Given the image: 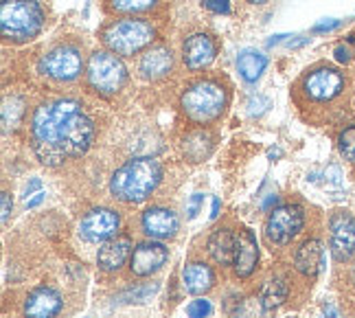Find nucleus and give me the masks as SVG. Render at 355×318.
<instances>
[{
    "instance_id": "f257e3e1",
    "label": "nucleus",
    "mask_w": 355,
    "mask_h": 318,
    "mask_svg": "<svg viewBox=\"0 0 355 318\" xmlns=\"http://www.w3.org/2000/svg\"><path fill=\"white\" fill-rule=\"evenodd\" d=\"M31 138L40 162L58 167L68 158L86 154L94 138V123L77 101L53 99L35 108Z\"/></svg>"
},
{
    "instance_id": "f03ea898",
    "label": "nucleus",
    "mask_w": 355,
    "mask_h": 318,
    "mask_svg": "<svg viewBox=\"0 0 355 318\" xmlns=\"http://www.w3.org/2000/svg\"><path fill=\"white\" fill-rule=\"evenodd\" d=\"M160 181L162 167L158 165V160L149 156L132 158L114 171L110 181V193L121 202L136 204L152 196Z\"/></svg>"
},
{
    "instance_id": "7ed1b4c3",
    "label": "nucleus",
    "mask_w": 355,
    "mask_h": 318,
    "mask_svg": "<svg viewBox=\"0 0 355 318\" xmlns=\"http://www.w3.org/2000/svg\"><path fill=\"white\" fill-rule=\"evenodd\" d=\"M44 26V13L35 0H3L0 31L11 42H29Z\"/></svg>"
},
{
    "instance_id": "20e7f679",
    "label": "nucleus",
    "mask_w": 355,
    "mask_h": 318,
    "mask_svg": "<svg viewBox=\"0 0 355 318\" xmlns=\"http://www.w3.org/2000/svg\"><path fill=\"white\" fill-rule=\"evenodd\" d=\"M154 37H156V29L152 26V22L141 18H123L107 24L101 31L103 44L112 53L123 55V58L141 53L154 42Z\"/></svg>"
},
{
    "instance_id": "39448f33",
    "label": "nucleus",
    "mask_w": 355,
    "mask_h": 318,
    "mask_svg": "<svg viewBox=\"0 0 355 318\" xmlns=\"http://www.w3.org/2000/svg\"><path fill=\"white\" fill-rule=\"evenodd\" d=\"M180 106L184 115L196 123H211L220 119L226 108V90L215 81H198L184 90Z\"/></svg>"
},
{
    "instance_id": "423d86ee",
    "label": "nucleus",
    "mask_w": 355,
    "mask_h": 318,
    "mask_svg": "<svg viewBox=\"0 0 355 318\" xmlns=\"http://www.w3.org/2000/svg\"><path fill=\"white\" fill-rule=\"evenodd\" d=\"M128 81V68L112 51H94L88 62V84L99 94L112 97Z\"/></svg>"
},
{
    "instance_id": "0eeeda50",
    "label": "nucleus",
    "mask_w": 355,
    "mask_h": 318,
    "mask_svg": "<svg viewBox=\"0 0 355 318\" xmlns=\"http://www.w3.org/2000/svg\"><path fill=\"white\" fill-rule=\"evenodd\" d=\"M303 224H305L303 209L298 204H283L279 209L270 211L266 222V237L272 244L285 246L303 231Z\"/></svg>"
},
{
    "instance_id": "6e6552de",
    "label": "nucleus",
    "mask_w": 355,
    "mask_h": 318,
    "mask_svg": "<svg viewBox=\"0 0 355 318\" xmlns=\"http://www.w3.org/2000/svg\"><path fill=\"white\" fill-rule=\"evenodd\" d=\"M81 68H84L81 53L77 47H71V44H60L55 49H51L44 58L40 60V71L55 81L77 79Z\"/></svg>"
},
{
    "instance_id": "1a4fd4ad",
    "label": "nucleus",
    "mask_w": 355,
    "mask_h": 318,
    "mask_svg": "<svg viewBox=\"0 0 355 318\" xmlns=\"http://www.w3.org/2000/svg\"><path fill=\"white\" fill-rule=\"evenodd\" d=\"M303 90L311 101L327 103L345 90V77L331 66H320L303 79Z\"/></svg>"
},
{
    "instance_id": "9d476101",
    "label": "nucleus",
    "mask_w": 355,
    "mask_h": 318,
    "mask_svg": "<svg viewBox=\"0 0 355 318\" xmlns=\"http://www.w3.org/2000/svg\"><path fill=\"white\" fill-rule=\"evenodd\" d=\"M329 246L338 264L355 255V217L349 211H336L329 219Z\"/></svg>"
},
{
    "instance_id": "9b49d317",
    "label": "nucleus",
    "mask_w": 355,
    "mask_h": 318,
    "mask_svg": "<svg viewBox=\"0 0 355 318\" xmlns=\"http://www.w3.org/2000/svg\"><path fill=\"white\" fill-rule=\"evenodd\" d=\"M121 228V217L112 209H92L88 211L79 222V235L86 242L92 244H103L119 235Z\"/></svg>"
},
{
    "instance_id": "f8f14e48",
    "label": "nucleus",
    "mask_w": 355,
    "mask_h": 318,
    "mask_svg": "<svg viewBox=\"0 0 355 318\" xmlns=\"http://www.w3.org/2000/svg\"><path fill=\"white\" fill-rule=\"evenodd\" d=\"M169 251L160 242H145L134 248L130 257V270L136 276H149L167 264Z\"/></svg>"
},
{
    "instance_id": "ddd939ff",
    "label": "nucleus",
    "mask_w": 355,
    "mask_h": 318,
    "mask_svg": "<svg viewBox=\"0 0 355 318\" xmlns=\"http://www.w3.org/2000/svg\"><path fill=\"white\" fill-rule=\"evenodd\" d=\"M215 55H217V44L207 33H193L182 44V60L191 71H202V68L211 66Z\"/></svg>"
},
{
    "instance_id": "4468645a",
    "label": "nucleus",
    "mask_w": 355,
    "mask_h": 318,
    "mask_svg": "<svg viewBox=\"0 0 355 318\" xmlns=\"http://www.w3.org/2000/svg\"><path fill=\"white\" fill-rule=\"evenodd\" d=\"M62 294L53 287H35L24 301V318H55L62 312Z\"/></svg>"
},
{
    "instance_id": "2eb2a0df",
    "label": "nucleus",
    "mask_w": 355,
    "mask_h": 318,
    "mask_svg": "<svg viewBox=\"0 0 355 318\" xmlns=\"http://www.w3.org/2000/svg\"><path fill=\"white\" fill-rule=\"evenodd\" d=\"M143 231L154 240H169L178 233V215L171 209L152 206L143 213Z\"/></svg>"
},
{
    "instance_id": "dca6fc26",
    "label": "nucleus",
    "mask_w": 355,
    "mask_h": 318,
    "mask_svg": "<svg viewBox=\"0 0 355 318\" xmlns=\"http://www.w3.org/2000/svg\"><path fill=\"white\" fill-rule=\"evenodd\" d=\"M132 253H134L132 237H128V235H116V237L103 242V246L99 248V255H97L99 268L105 272H114L132 257Z\"/></svg>"
},
{
    "instance_id": "f3484780",
    "label": "nucleus",
    "mask_w": 355,
    "mask_h": 318,
    "mask_svg": "<svg viewBox=\"0 0 355 318\" xmlns=\"http://www.w3.org/2000/svg\"><path fill=\"white\" fill-rule=\"evenodd\" d=\"M173 68V55L167 47H154L149 49L143 58H141V64H139V73L149 79V81H156V79H162L171 73Z\"/></svg>"
},
{
    "instance_id": "a211bd4d",
    "label": "nucleus",
    "mask_w": 355,
    "mask_h": 318,
    "mask_svg": "<svg viewBox=\"0 0 355 318\" xmlns=\"http://www.w3.org/2000/svg\"><path fill=\"white\" fill-rule=\"evenodd\" d=\"M259 261V246L250 228H243L237 237V255H235V274L237 276H250Z\"/></svg>"
},
{
    "instance_id": "6ab92c4d",
    "label": "nucleus",
    "mask_w": 355,
    "mask_h": 318,
    "mask_svg": "<svg viewBox=\"0 0 355 318\" xmlns=\"http://www.w3.org/2000/svg\"><path fill=\"white\" fill-rule=\"evenodd\" d=\"M209 255L222 266H233L237 255V237L228 228H217L209 237Z\"/></svg>"
},
{
    "instance_id": "aec40b11",
    "label": "nucleus",
    "mask_w": 355,
    "mask_h": 318,
    "mask_svg": "<svg viewBox=\"0 0 355 318\" xmlns=\"http://www.w3.org/2000/svg\"><path fill=\"white\" fill-rule=\"evenodd\" d=\"M182 283L187 287V292L191 294H204L215 285V272L211 266L202 264V261H193V264H187L182 270Z\"/></svg>"
},
{
    "instance_id": "412c9836",
    "label": "nucleus",
    "mask_w": 355,
    "mask_h": 318,
    "mask_svg": "<svg viewBox=\"0 0 355 318\" xmlns=\"http://www.w3.org/2000/svg\"><path fill=\"white\" fill-rule=\"evenodd\" d=\"M296 270L305 276H313L318 272L320 264H322V244L318 240H307L300 244V248L296 251L294 257Z\"/></svg>"
},
{
    "instance_id": "4be33fe9",
    "label": "nucleus",
    "mask_w": 355,
    "mask_h": 318,
    "mask_svg": "<svg viewBox=\"0 0 355 318\" xmlns=\"http://www.w3.org/2000/svg\"><path fill=\"white\" fill-rule=\"evenodd\" d=\"M213 149V136L204 130L191 132L182 138V151L191 162H202Z\"/></svg>"
},
{
    "instance_id": "5701e85b",
    "label": "nucleus",
    "mask_w": 355,
    "mask_h": 318,
    "mask_svg": "<svg viewBox=\"0 0 355 318\" xmlns=\"http://www.w3.org/2000/svg\"><path fill=\"white\" fill-rule=\"evenodd\" d=\"M266 66H268L266 55L259 53V51H252V49L241 51L239 58H237V71L245 81H250V84L261 77V73L266 71Z\"/></svg>"
},
{
    "instance_id": "b1692460",
    "label": "nucleus",
    "mask_w": 355,
    "mask_h": 318,
    "mask_svg": "<svg viewBox=\"0 0 355 318\" xmlns=\"http://www.w3.org/2000/svg\"><path fill=\"white\" fill-rule=\"evenodd\" d=\"M261 301H263V306L270 310V312H275L281 303L288 299V283H285L283 279H279V276H275V279H270L263 290H261Z\"/></svg>"
},
{
    "instance_id": "393cba45",
    "label": "nucleus",
    "mask_w": 355,
    "mask_h": 318,
    "mask_svg": "<svg viewBox=\"0 0 355 318\" xmlns=\"http://www.w3.org/2000/svg\"><path fill=\"white\" fill-rule=\"evenodd\" d=\"M270 310L263 306L261 296H250L241 303H237L235 318H270Z\"/></svg>"
},
{
    "instance_id": "a878e982",
    "label": "nucleus",
    "mask_w": 355,
    "mask_h": 318,
    "mask_svg": "<svg viewBox=\"0 0 355 318\" xmlns=\"http://www.w3.org/2000/svg\"><path fill=\"white\" fill-rule=\"evenodd\" d=\"M20 117H22V101L16 99V97L5 99V103H3V126H5V132L16 128Z\"/></svg>"
},
{
    "instance_id": "bb28decb",
    "label": "nucleus",
    "mask_w": 355,
    "mask_h": 318,
    "mask_svg": "<svg viewBox=\"0 0 355 318\" xmlns=\"http://www.w3.org/2000/svg\"><path fill=\"white\" fill-rule=\"evenodd\" d=\"M158 0H110V7L119 13H141L156 7Z\"/></svg>"
},
{
    "instance_id": "cd10ccee",
    "label": "nucleus",
    "mask_w": 355,
    "mask_h": 318,
    "mask_svg": "<svg viewBox=\"0 0 355 318\" xmlns=\"http://www.w3.org/2000/svg\"><path fill=\"white\" fill-rule=\"evenodd\" d=\"M338 149L347 160L355 162V126H349L338 136Z\"/></svg>"
},
{
    "instance_id": "c85d7f7f",
    "label": "nucleus",
    "mask_w": 355,
    "mask_h": 318,
    "mask_svg": "<svg viewBox=\"0 0 355 318\" xmlns=\"http://www.w3.org/2000/svg\"><path fill=\"white\" fill-rule=\"evenodd\" d=\"M158 285H139L136 290H128V292H123L119 299L125 301V303H141V301H147V296L156 294Z\"/></svg>"
},
{
    "instance_id": "c756f323",
    "label": "nucleus",
    "mask_w": 355,
    "mask_h": 318,
    "mask_svg": "<svg viewBox=\"0 0 355 318\" xmlns=\"http://www.w3.org/2000/svg\"><path fill=\"white\" fill-rule=\"evenodd\" d=\"M187 314L189 318H209L213 314V306L207 299H196L187 306Z\"/></svg>"
},
{
    "instance_id": "7c9ffc66",
    "label": "nucleus",
    "mask_w": 355,
    "mask_h": 318,
    "mask_svg": "<svg viewBox=\"0 0 355 318\" xmlns=\"http://www.w3.org/2000/svg\"><path fill=\"white\" fill-rule=\"evenodd\" d=\"M204 7L213 13H230V3L228 0H204Z\"/></svg>"
},
{
    "instance_id": "2f4dec72",
    "label": "nucleus",
    "mask_w": 355,
    "mask_h": 318,
    "mask_svg": "<svg viewBox=\"0 0 355 318\" xmlns=\"http://www.w3.org/2000/svg\"><path fill=\"white\" fill-rule=\"evenodd\" d=\"M202 202H204V196H202V193H196V196L193 198H191V204H189V219H193L198 213H200V206H202Z\"/></svg>"
},
{
    "instance_id": "473e14b6",
    "label": "nucleus",
    "mask_w": 355,
    "mask_h": 318,
    "mask_svg": "<svg viewBox=\"0 0 355 318\" xmlns=\"http://www.w3.org/2000/svg\"><path fill=\"white\" fill-rule=\"evenodd\" d=\"M0 200H3V224H7L9 222V215H11V206H13V202H11V196L7 191H3V196H0Z\"/></svg>"
},
{
    "instance_id": "72a5a7b5",
    "label": "nucleus",
    "mask_w": 355,
    "mask_h": 318,
    "mask_svg": "<svg viewBox=\"0 0 355 318\" xmlns=\"http://www.w3.org/2000/svg\"><path fill=\"white\" fill-rule=\"evenodd\" d=\"M336 60H338V62H343V64H347V62L351 60V51H349L345 44L336 47Z\"/></svg>"
},
{
    "instance_id": "f704fd0d",
    "label": "nucleus",
    "mask_w": 355,
    "mask_h": 318,
    "mask_svg": "<svg viewBox=\"0 0 355 318\" xmlns=\"http://www.w3.org/2000/svg\"><path fill=\"white\" fill-rule=\"evenodd\" d=\"M44 196H46L44 191H37V193H33L31 198H24V206H29V209H33V206H37L40 202L44 200Z\"/></svg>"
},
{
    "instance_id": "c9c22d12",
    "label": "nucleus",
    "mask_w": 355,
    "mask_h": 318,
    "mask_svg": "<svg viewBox=\"0 0 355 318\" xmlns=\"http://www.w3.org/2000/svg\"><path fill=\"white\" fill-rule=\"evenodd\" d=\"M340 22L338 20H327V22H320V24H316L313 26V33H322V31H331V29H336Z\"/></svg>"
},
{
    "instance_id": "e433bc0d",
    "label": "nucleus",
    "mask_w": 355,
    "mask_h": 318,
    "mask_svg": "<svg viewBox=\"0 0 355 318\" xmlns=\"http://www.w3.org/2000/svg\"><path fill=\"white\" fill-rule=\"evenodd\" d=\"M217 213H220V200L213 198V209H211V217H217Z\"/></svg>"
},
{
    "instance_id": "4c0bfd02",
    "label": "nucleus",
    "mask_w": 355,
    "mask_h": 318,
    "mask_svg": "<svg viewBox=\"0 0 355 318\" xmlns=\"http://www.w3.org/2000/svg\"><path fill=\"white\" fill-rule=\"evenodd\" d=\"M272 202H277V196H270V198H268V200L263 202V206H266V209H268V206H270Z\"/></svg>"
},
{
    "instance_id": "58836bf2",
    "label": "nucleus",
    "mask_w": 355,
    "mask_h": 318,
    "mask_svg": "<svg viewBox=\"0 0 355 318\" xmlns=\"http://www.w3.org/2000/svg\"><path fill=\"white\" fill-rule=\"evenodd\" d=\"M245 3H252V5H266L268 0H245Z\"/></svg>"
},
{
    "instance_id": "ea45409f",
    "label": "nucleus",
    "mask_w": 355,
    "mask_h": 318,
    "mask_svg": "<svg viewBox=\"0 0 355 318\" xmlns=\"http://www.w3.org/2000/svg\"><path fill=\"white\" fill-rule=\"evenodd\" d=\"M351 276H353V283H355V266H353V272H351Z\"/></svg>"
}]
</instances>
